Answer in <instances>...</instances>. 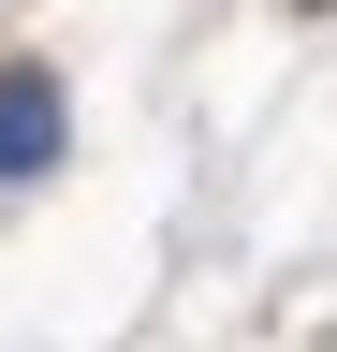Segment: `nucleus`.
Here are the masks:
<instances>
[{"mask_svg": "<svg viewBox=\"0 0 337 352\" xmlns=\"http://www.w3.org/2000/svg\"><path fill=\"white\" fill-rule=\"evenodd\" d=\"M45 162H59V88L15 74V88H0V176H45Z\"/></svg>", "mask_w": 337, "mask_h": 352, "instance_id": "1", "label": "nucleus"}]
</instances>
